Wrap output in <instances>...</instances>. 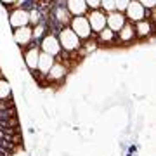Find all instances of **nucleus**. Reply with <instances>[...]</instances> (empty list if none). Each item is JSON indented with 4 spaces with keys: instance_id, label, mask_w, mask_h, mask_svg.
<instances>
[{
    "instance_id": "f03ea898",
    "label": "nucleus",
    "mask_w": 156,
    "mask_h": 156,
    "mask_svg": "<svg viewBox=\"0 0 156 156\" xmlns=\"http://www.w3.org/2000/svg\"><path fill=\"white\" fill-rule=\"evenodd\" d=\"M69 28L75 35H76L80 40H87L90 38V35H92V30H90V24L87 21V17L85 16H75L69 21Z\"/></svg>"
},
{
    "instance_id": "423d86ee",
    "label": "nucleus",
    "mask_w": 156,
    "mask_h": 156,
    "mask_svg": "<svg viewBox=\"0 0 156 156\" xmlns=\"http://www.w3.org/2000/svg\"><path fill=\"white\" fill-rule=\"evenodd\" d=\"M125 12H127L128 19L134 21V23L142 21V19L146 17V9L140 5L137 0H130V4H128V7L125 9Z\"/></svg>"
},
{
    "instance_id": "1a4fd4ad",
    "label": "nucleus",
    "mask_w": 156,
    "mask_h": 156,
    "mask_svg": "<svg viewBox=\"0 0 156 156\" xmlns=\"http://www.w3.org/2000/svg\"><path fill=\"white\" fill-rule=\"evenodd\" d=\"M66 75H68V68L62 62H54V66L49 69V73L45 75V78L49 82H62Z\"/></svg>"
},
{
    "instance_id": "6ab92c4d",
    "label": "nucleus",
    "mask_w": 156,
    "mask_h": 156,
    "mask_svg": "<svg viewBox=\"0 0 156 156\" xmlns=\"http://www.w3.org/2000/svg\"><path fill=\"white\" fill-rule=\"evenodd\" d=\"M128 4H130V0H115V9L118 12H123L128 7Z\"/></svg>"
},
{
    "instance_id": "7ed1b4c3",
    "label": "nucleus",
    "mask_w": 156,
    "mask_h": 156,
    "mask_svg": "<svg viewBox=\"0 0 156 156\" xmlns=\"http://www.w3.org/2000/svg\"><path fill=\"white\" fill-rule=\"evenodd\" d=\"M40 49H42V52H45V54H50V56H59L61 54V45H59V40H57L56 35H45L44 38H42V42H40Z\"/></svg>"
},
{
    "instance_id": "412c9836",
    "label": "nucleus",
    "mask_w": 156,
    "mask_h": 156,
    "mask_svg": "<svg viewBox=\"0 0 156 156\" xmlns=\"http://www.w3.org/2000/svg\"><path fill=\"white\" fill-rule=\"evenodd\" d=\"M85 4H87V7H90L94 11V9H99L101 7V0H85Z\"/></svg>"
},
{
    "instance_id": "2eb2a0df",
    "label": "nucleus",
    "mask_w": 156,
    "mask_h": 156,
    "mask_svg": "<svg viewBox=\"0 0 156 156\" xmlns=\"http://www.w3.org/2000/svg\"><path fill=\"white\" fill-rule=\"evenodd\" d=\"M56 21L62 26H69V21H71V14L66 11V7H57L56 9Z\"/></svg>"
},
{
    "instance_id": "f257e3e1",
    "label": "nucleus",
    "mask_w": 156,
    "mask_h": 156,
    "mask_svg": "<svg viewBox=\"0 0 156 156\" xmlns=\"http://www.w3.org/2000/svg\"><path fill=\"white\" fill-rule=\"evenodd\" d=\"M57 40H59L61 49H64L66 52H73V50L80 49V38L73 33L69 26H64V28L59 31V38Z\"/></svg>"
},
{
    "instance_id": "ddd939ff",
    "label": "nucleus",
    "mask_w": 156,
    "mask_h": 156,
    "mask_svg": "<svg viewBox=\"0 0 156 156\" xmlns=\"http://www.w3.org/2000/svg\"><path fill=\"white\" fill-rule=\"evenodd\" d=\"M135 33H137V37L139 38H146V37H149L151 31H153V28H151V23L146 21V19H142V21H137L135 23Z\"/></svg>"
},
{
    "instance_id": "a211bd4d",
    "label": "nucleus",
    "mask_w": 156,
    "mask_h": 156,
    "mask_svg": "<svg viewBox=\"0 0 156 156\" xmlns=\"http://www.w3.org/2000/svg\"><path fill=\"white\" fill-rule=\"evenodd\" d=\"M101 9L106 12H113L115 9V0H101Z\"/></svg>"
},
{
    "instance_id": "aec40b11",
    "label": "nucleus",
    "mask_w": 156,
    "mask_h": 156,
    "mask_svg": "<svg viewBox=\"0 0 156 156\" xmlns=\"http://www.w3.org/2000/svg\"><path fill=\"white\" fill-rule=\"evenodd\" d=\"M137 2L144 9H154V5H156V0H137Z\"/></svg>"
},
{
    "instance_id": "f3484780",
    "label": "nucleus",
    "mask_w": 156,
    "mask_h": 156,
    "mask_svg": "<svg viewBox=\"0 0 156 156\" xmlns=\"http://www.w3.org/2000/svg\"><path fill=\"white\" fill-rule=\"evenodd\" d=\"M113 37H115V33H113L109 28H104V30H101L99 31V40L101 42H111Z\"/></svg>"
},
{
    "instance_id": "9b49d317",
    "label": "nucleus",
    "mask_w": 156,
    "mask_h": 156,
    "mask_svg": "<svg viewBox=\"0 0 156 156\" xmlns=\"http://www.w3.org/2000/svg\"><path fill=\"white\" fill-rule=\"evenodd\" d=\"M87 9L89 7L85 4V0H68L66 2V11L73 16H83Z\"/></svg>"
},
{
    "instance_id": "f8f14e48",
    "label": "nucleus",
    "mask_w": 156,
    "mask_h": 156,
    "mask_svg": "<svg viewBox=\"0 0 156 156\" xmlns=\"http://www.w3.org/2000/svg\"><path fill=\"white\" fill-rule=\"evenodd\" d=\"M38 56H40V50L38 47H31V49L24 50V64L31 69V71H35L37 69V62H38Z\"/></svg>"
},
{
    "instance_id": "0eeeda50",
    "label": "nucleus",
    "mask_w": 156,
    "mask_h": 156,
    "mask_svg": "<svg viewBox=\"0 0 156 156\" xmlns=\"http://www.w3.org/2000/svg\"><path fill=\"white\" fill-rule=\"evenodd\" d=\"M125 23H127V21H125L123 12L113 11V12H109V14L106 16V28H109L113 33H115V31H120Z\"/></svg>"
},
{
    "instance_id": "6e6552de",
    "label": "nucleus",
    "mask_w": 156,
    "mask_h": 156,
    "mask_svg": "<svg viewBox=\"0 0 156 156\" xmlns=\"http://www.w3.org/2000/svg\"><path fill=\"white\" fill-rule=\"evenodd\" d=\"M12 38H14L16 44H19L21 47H24L26 44H30V42L33 40V30H31V26H21V28H16L14 30Z\"/></svg>"
},
{
    "instance_id": "4be33fe9",
    "label": "nucleus",
    "mask_w": 156,
    "mask_h": 156,
    "mask_svg": "<svg viewBox=\"0 0 156 156\" xmlns=\"http://www.w3.org/2000/svg\"><path fill=\"white\" fill-rule=\"evenodd\" d=\"M2 4H5V5H12V4H17L19 0H0Z\"/></svg>"
},
{
    "instance_id": "4468645a",
    "label": "nucleus",
    "mask_w": 156,
    "mask_h": 156,
    "mask_svg": "<svg viewBox=\"0 0 156 156\" xmlns=\"http://www.w3.org/2000/svg\"><path fill=\"white\" fill-rule=\"evenodd\" d=\"M134 35H135L134 26H132L130 23H125V24L122 26V30L118 31V37H120L122 42H130V40L134 38Z\"/></svg>"
},
{
    "instance_id": "9d476101",
    "label": "nucleus",
    "mask_w": 156,
    "mask_h": 156,
    "mask_svg": "<svg viewBox=\"0 0 156 156\" xmlns=\"http://www.w3.org/2000/svg\"><path fill=\"white\" fill-rule=\"evenodd\" d=\"M54 62H56L54 56H50V54H45V52H40L38 62H37V71H38L42 76H45V75L49 73L50 68L54 66Z\"/></svg>"
},
{
    "instance_id": "20e7f679",
    "label": "nucleus",
    "mask_w": 156,
    "mask_h": 156,
    "mask_svg": "<svg viewBox=\"0 0 156 156\" xmlns=\"http://www.w3.org/2000/svg\"><path fill=\"white\" fill-rule=\"evenodd\" d=\"M9 24L14 30L21 28V26H28L30 24V12L26 9H21V7L11 11V14H9Z\"/></svg>"
},
{
    "instance_id": "39448f33",
    "label": "nucleus",
    "mask_w": 156,
    "mask_h": 156,
    "mask_svg": "<svg viewBox=\"0 0 156 156\" xmlns=\"http://www.w3.org/2000/svg\"><path fill=\"white\" fill-rule=\"evenodd\" d=\"M85 17H87V21H89L92 31H97V33H99L101 30L106 28V14L102 11H99V9L90 11L89 16H85Z\"/></svg>"
},
{
    "instance_id": "dca6fc26",
    "label": "nucleus",
    "mask_w": 156,
    "mask_h": 156,
    "mask_svg": "<svg viewBox=\"0 0 156 156\" xmlns=\"http://www.w3.org/2000/svg\"><path fill=\"white\" fill-rule=\"evenodd\" d=\"M11 97V85L7 83L5 78H0V99H9Z\"/></svg>"
}]
</instances>
